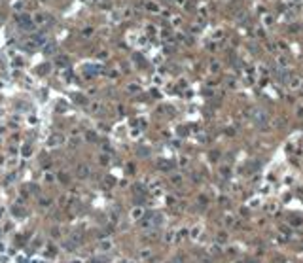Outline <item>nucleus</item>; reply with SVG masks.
I'll return each instance as SVG.
<instances>
[{
  "instance_id": "obj_11",
  "label": "nucleus",
  "mask_w": 303,
  "mask_h": 263,
  "mask_svg": "<svg viewBox=\"0 0 303 263\" xmlns=\"http://www.w3.org/2000/svg\"><path fill=\"white\" fill-rule=\"evenodd\" d=\"M40 204H42V206H48V204H51V199L48 201L45 197H42V199H40Z\"/></svg>"
},
{
  "instance_id": "obj_4",
  "label": "nucleus",
  "mask_w": 303,
  "mask_h": 263,
  "mask_svg": "<svg viewBox=\"0 0 303 263\" xmlns=\"http://www.w3.org/2000/svg\"><path fill=\"white\" fill-rule=\"evenodd\" d=\"M63 248H65V250H68V252H72V250H76V244L68 239V240H65V242H63Z\"/></svg>"
},
{
  "instance_id": "obj_1",
  "label": "nucleus",
  "mask_w": 303,
  "mask_h": 263,
  "mask_svg": "<svg viewBox=\"0 0 303 263\" xmlns=\"http://www.w3.org/2000/svg\"><path fill=\"white\" fill-rule=\"evenodd\" d=\"M252 119H254L256 125H265L267 123V114L261 110V108H256V110L252 112Z\"/></svg>"
},
{
  "instance_id": "obj_12",
  "label": "nucleus",
  "mask_w": 303,
  "mask_h": 263,
  "mask_svg": "<svg viewBox=\"0 0 303 263\" xmlns=\"http://www.w3.org/2000/svg\"><path fill=\"white\" fill-rule=\"evenodd\" d=\"M93 263H106V259H102V257H95Z\"/></svg>"
},
{
  "instance_id": "obj_6",
  "label": "nucleus",
  "mask_w": 303,
  "mask_h": 263,
  "mask_svg": "<svg viewBox=\"0 0 303 263\" xmlns=\"http://www.w3.org/2000/svg\"><path fill=\"white\" fill-rule=\"evenodd\" d=\"M70 240L78 246V244H81V235H80V233H72V235H70Z\"/></svg>"
},
{
  "instance_id": "obj_10",
  "label": "nucleus",
  "mask_w": 303,
  "mask_h": 263,
  "mask_svg": "<svg viewBox=\"0 0 303 263\" xmlns=\"http://www.w3.org/2000/svg\"><path fill=\"white\" fill-rule=\"evenodd\" d=\"M299 85H301V80H299V78L292 81V89H297V87H299Z\"/></svg>"
},
{
  "instance_id": "obj_5",
  "label": "nucleus",
  "mask_w": 303,
  "mask_h": 263,
  "mask_svg": "<svg viewBox=\"0 0 303 263\" xmlns=\"http://www.w3.org/2000/svg\"><path fill=\"white\" fill-rule=\"evenodd\" d=\"M61 142H63V136H59V135H57V136H53V140H49V142H48V146H49V148H53V146H59Z\"/></svg>"
},
{
  "instance_id": "obj_8",
  "label": "nucleus",
  "mask_w": 303,
  "mask_h": 263,
  "mask_svg": "<svg viewBox=\"0 0 303 263\" xmlns=\"http://www.w3.org/2000/svg\"><path fill=\"white\" fill-rule=\"evenodd\" d=\"M140 216H142V210H140V208H135V210H133V218H135V220H138Z\"/></svg>"
},
{
  "instance_id": "obj_7",
  "label": "nucleus",
  "mask_w": 303,
  "mask_h": 263,
  "mask_svg": "<svg viewBox=\"0 0 303 263\" xmlns=\"http://www.w3.org/2000/svg\"><path fill=\"white\" fill-rule=\"evenodd\" d=\"M99 248H101L102 252H106V250H110V248H112V242H110V240H102L101 244H99Z\"/></svg>"
},
{
  "instance_id": "obj_2",
  "label": "nucleus",
  "mask_w": 303,
  "mask_h": 263,
  "mask_svg": "<svg viewBox=\"0 0 303 263\" xmlns=\"http://www.w3.org/2000/svg\"><path fill=\"white\" fill-rule=\"evenodd\" d=\"M17 23L21 27H30V17L27 13H21V15H17Z\"/></svg>"
},
{
  "instance_id": "obj_9",
  "label": "nucleus",
  "mask_w": 303,
  "mask_h": 263,
  "mask_svg": "<svg viewBox=\"0 0 303 263\" xmlns=\"http://www.w3.org/2000/svg\"><path fill=\"white\" fill-rule=\"evenodd\" d=\"M36 23H38V25H44V23H45V15H36Z\"/></svg>"
},
{
  "instance_id": "obj_3",
  "label": "nucleus",
  "mask_w": 303,
  "mask_h": 263,
  "mask_svg": "<svg viewBox=\"0 0 303 263\" xmlns=\"http://www.w3.org/2000/svg\"><path fill=\"white\" fill-rule=\"evenodd\" d=\"M87 174H89V168H87L85 165H80V167H78V176H81V178H85Z\"/></svg>"
},
{
  "instance_id": "obj_13",
  "label": "nucleus",
  "mask_w": 303,
  "mask_h": 263,
  "mask_svg": "<svg viewBox=\"0 0 303 263\" xmlns=\"http://www.w3.org/2000/svg\"><path fill=\"white\" fill-rule=\"evenodd\" d=\"M45 182H53V174H45Z\"/></svg>"
}]
</instances>
